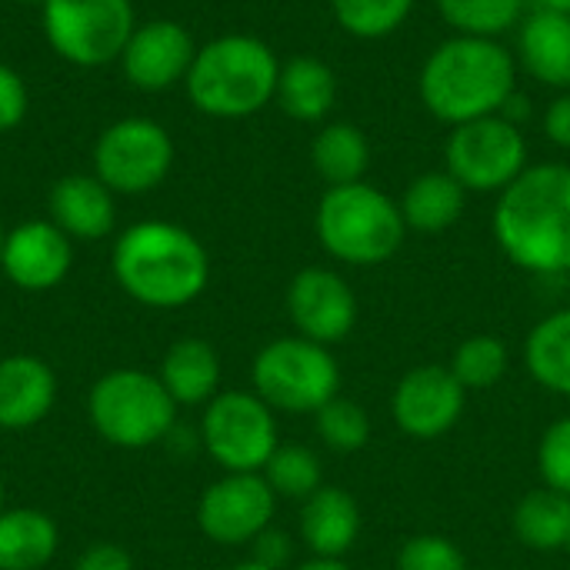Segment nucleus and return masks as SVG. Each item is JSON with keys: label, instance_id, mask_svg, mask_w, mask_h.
Listing matches in <instances>:
<instances>
[{"label": "nucleus", "instance_id": "1", "mask_svg": "<svg viewBox=\"0 0 570 570\" xmlns=\"http://www.w3.org/2000/svg\"><path fill=\"white\" fill-rule=\"evenodd\" d=\"M494 237L528 274H570V167L531 164L498 194Z\"/></svg>", "mask_w": 570, "mask_h": 570}, {"label": "nucleus", "instance_id": "2", "mask_svg": "<svg viewBox=\"0 0 570 570\" xmlns=\"http://www.w3.org/2000/svg\"><path fill=\"white\" fill-rule=\"evenodd\" d=\"M518 90V57L491 37H448L417 77L421 104L448 127L501 114Z\"/></svg>", "mask_w": 570, "mask_h": 570}, {"label": "nucleus", "instance_id": "3", "mask_svg": "<svg viewBox=\"0 0 570 570\" xmlns=\"http://www.w3.org/2000/svg\"><path fill=\"white\" fill-rule=\"evenodd\" d=\"M110 267L120 291L154 311L187 307L210 281V257L204 244L170 220L130 224L114 244Z\"/></svg>", "mask_w": 570, "mask_h": 570}, {"label": "nucleus", "instance_id": "4", "mask_svg": "<svg viewBox=\"0 0 570 570\" xmlns=\"http://www.w3.org/2000/svg\"><path fill=\"white\" fill-rule=\"evenodd\" d=\"M281 60L261 37L224 33L197 47L187 70L190 104L217 120H244L261 114L277 94Z\"/></svg>", "mask_w": 570, "mask_h": 570}, {"label": "nucleus", "instance_id": "5", "mask_svg": "<svg viewBox=\"0 0 570 570\" xmlns=\"http://www.w3.org/2000/svg\"><path fill=\"white\" fill-rule=\"evenodd\" d=\"M314 230L321 247L351 267H377L391 261L407 237L397 200L367 180L327 187L317 200Z\"/></svg>", "mask_w": 570, "mask_h": 570}, {"label": "nucleus", "instance_id": "6", "mask_svg": "<svg viewBox=\"0 0 570 570\" xmlns=\"http://www.w3.org/2000/svg\"><path fill=\"white\" fill-rule=\"evenodd\" d=\"M87 417L107 444L144 451L167 441L177 424V401L157 374L120 367L94 381L87 394Z\"/></svg>", "mask_w": 570, "mask_h": 570}, {"label": "nucleus", "instance_id": "7", "mask_svg": "<svg viewBox=\"0 0 570 570\" xmlns=\"http://www.w3.org/2000/svg\"><path fill=\"white\" fill-rule=\"evenodd\" d=\"M254 394L284 414H317L341 391V367L324 344L307 337H277L257 351L250 367Z\"/></svg>", "mask_w": 570, "mask_h": 570}, {"label": "nucleus", "instance_id": "8", "mask_svg": "<svg viewBox=\"0 0 570 570\" xmlns=\"http://www.w3.org/2000/svg\"><path fill=\"white\" fill-rule=\"evenodd\" d=\"M40 27L60 60L104 67L120 60L137 23L130 0H43Z\"/></svg>", "mask_w": 570, "mask_h": 570}, {"label": "nucleus", "instance_id": "9", "mask_svg": "<svg viewBox=\"0 0 570 570\" xmlns=\"http://www.w3.org/2000/svg\"><path fill=\"white\" fill-rule=\"evenodd\" d=\"M444 164L468 194H501L531 167L524 130L501 114L451 127Z\"/></svg>", "mask_w": 570, "mask_h": 570}, {"label": "nucleus", "instance_id": "10", "mask_svg": "<svg viewBox=\"0 0 570 570\" xmlns=\"http://www.w3.org/2000/svg\"><path fill=\"white\" fill-rule=\"evenodd\" d=\"M200 444L227 474H261L277 451V417L250 391L217 394L200 417Z\"/></svg>", "mask_w": 570, "mask_h": 570}, {"label": "nucleus", "instance_id": "11", "mask_svg": "<svg viewBox=\"0 0 570 570\" xmlns=\"http://www.w3.org/2000/svg\"><path fill=\"white\" fill-rule=\"evenodd\" d=\"M174 167V140L150 117H124L100 130L94 144V177L114 194H147Z\"/></svg>", "mask_w": 570, "mask_h": 570}, {"label": "nucleus", "instance_id": "12", "mask_svg": "<svg viewBox=\"0 0 570 570\" xmlns=\"http://www.w3.org/2000/svg\"><path fill=\"white\" fill-rule=\"evenodd\" d=\"M277 511V494L264 474H224L197 501V528L204 538L224 548L250 544L271 528Z\"/></svg>", "mask_w": 570, "mask_h": 570}, {"label": "nucleus", "instance_id": "13", "mask_svg": "<svg viewBox=\"0 0 570 570\" xmlns=\"http://www.w3.org/2000/svg\"><path fill=\"white\" fill-rule=\"evenodd\" d=\"M464 404H468V391L451 374V367L421 364L397 381L391 397V414L407 438L434 441L461 421Z\"/></svg>", "mask_w": 570, "mask_h": 570}, {"label": "nucleus", "instance_id": "14", "mask_svg": "<svg viewBox=\"0 0 570 570\" xmlns=\"http://www.w3.org/2000/svg\"><path fill=\"white\" fill-rule=\"evenodd\" d=\"M287 314L301 337L314 344H341L357 324V294L331 267H304L287 287Z\"/></svg>", "mask_w": 570, "mask_h": 570}, {"label": "nucleus", "instance_id": "15", "mask_svg": "<svg viewBox=\"0 0 570 570\" xmlns=\"http://www.w3.org/2000/svg\"><path fill=\"white\" fill-rule=\"evenodd\" d=\"M194 57L197 43L190 30H184L177 20H150L134 27L120 53V70L137 90L157 94L187 80Z\"/></svg>", "mask_w": 570, "mask_h": 570}, {"label": "nucleus", "instance_id": "16", "mask_svg": "<svg viewBox=\"0 0 570 570\" xmlns=\"http://www.w3.org/2000/svg\"><path fill=\"white\" fill-rule=\"evenodd\" d=\"M73 267V240L53 220H23L7 230L0 271L20 291L43 294L67 281Z\"/></svg>", "mask_w": 570, "mask_h": 570}, {"label": "nucleus", "instance_id": "17", "mask_svg": "<svg viewBox=\"0 0 570 570\" xmlns=\"http://www.w3.org/2000/svg\"><path fill=\"white\" fill-rule=\"evenodd\" d=\"M50 220L70 240H100L114 230L117 204L114 190L94 174H67L50 187Z\"/></svg>", "mask_w": 570, "mask_h": 570}, {"label": "nucleus", "instance_id": "18", "mask_svg": "<svg viewBox=\"0 0 570 570\" xmlns=\"http://www.w3.org/2000/svg\"><path fill=\"white\" fill-rule=\"evenodd\" d=\"M57 401V377L50 364L33 354H10L0 361V428L27 431L40 424Z\"/></svg>", "mask_w": 570, "mask_h": 570}, {"label": "nucleus", "instance_id": "19", "mask_svg": "<svg viewBox=\"0 0 570 570\" xmlns=\"http://www.w3.org/2000/svg\"><path fill=\"white\" fill-rule=\"evenodd\" d=\"M518 63L538 83L570 90V17L538 7L518 27Z\"/></svg>", "mask_w": 570, "mask_h": 570}, {"label": "nucleus", "instance_id": "20", "mask_svg": "<svg viewBox=\"0 0 570 570\" xmlns=\"http://www.w3.org/2000/svg\"><path fill=\"white\" fill-rule=\"evenodd\" d=\"M361 534V508L344 488L324 484L301 508V538L314 558H344Z\"/></svg>", "mask_w": 570, "mask_h": 570}, {"label": "nucleus", "instance_id": "21", "mask_svg": "<svg viewBox=\"0 0 570 570\" xmlns=\"http://www.w3.org/2000/svg\"><path fill=\"white\" fill-rule=\"evenodd\" d=\"M167 387V394L177 401V407H197L210 404L220 387V357L217 351L200 337H180L167 347L157 374Z\"/></svg>", "mask_w": 570, "mask_h": 570}, {"label": "nucleus", "instance_id": "22", "mask_svg": "<svg viewBox=\"0 0 570 570\" xmlns=\"http://www.w3.org/2000/svg\"><path fill=\"white\" fill-rule=\"evenodd\" d=\"M274 100L291 120L321 124L337 100V77L331 63H324L321 57H291L287 63H281Z\"/></svg>", "mask_w": 570, "mask_h": 570}, {"label": "nucleus", "instance_id": "23", "mask_svg": "<svg viewBox=\"0 0 570 570\" xmlns=\"http://www.w3.org/2000/svg\"><path fill=\"white\" fill-rule=\"evenodd\" d=\"M464 204H468V190L448 170L417 174L397 200L407 230H417V234L451 230L461 220Z\"/></svg>", "mask_w": 570, "mask_h": 570}, {"label": "nucleus", "instance_id": "24", "mask_svg": "<svg viewBox=\"0 0 570 570\" xmlns=\"http://www.w3.org/2000/svg\"><path fill=\"white\" fill-rule=\"evenodd\" d=\"M60 531L37 508H3L0 514V570H40L57 554Z\"/></svg>", "mask_w": 570, "mask_h": 570}, {"label": "nucleus", "instance_id": "25", "mask_svg": "<svg viewBox=\"0 0 570 570\" xmlns=\"http://www.w3.org/2000/svg\"><path fill=\"white\" fill-rule=\"evenodd\" d=\"M311 164L327 187L357 184L371 167V140L357 124L331 120L311 144Z\"/></svg>", "mask_w": 570, "mask_h": 570}, {"label": "nucleus", "instance_id": "26", "mask_svg": "<svg viewBox=\"0 0 570 570\" xmlns=\"http://www.w3.org/2000/svg\"><path fill=\"white\" fill-rule=\"evenodd\" d=\"M514 534L531 551H564L570 548V498L551 488L528 491L514 508Z\"/></svg>", "mask_w": 570, "mask_h": 570}, {"label": "nucleus", "instance_id": "27", "mask_svg": "<svg viewBox=\"0 0 570 570\" xmlns=\"http://www.w3.org/2000/svg\"><path fill=\"white\" fill-rule=\"evenodd\" d=\"M524 364L544 391L570 397V307L534 324L524 344Z\"/></svg>", "mask_w": 570, "mask_h": 570}, {"label": "nucleus", "instance_id": "28", "mask_svg": "<svg viewBox=\"0 0 570 570\" xmlns=\"http://www.w3.org/2000/svg\"><path fill=\"white\" fill-rule=\"evenodd\" d=\"M444 23L461 37H491L521 27L524 0H434Z\"/></svg>", "mask_w": 570, "mask_h": 570}, {"label": "nucleus", "instance_id": "29", "mask_svg": "<svg viewBox=\"0 0 570 570\" xmlns=\"http://www.w3.org/2000/svg\"><path fill=\"white\" fill-rule=\"evenodd\" d=\"M264 481L271 484V491L277 498L287 501H307L314 491L324 488V468L321 458L304 448V444H277V451L271 454V461L264 464Z\"/></svg>", "mask_w": 570, "mask_h": 570}, {"label": "nucleus", "instance_id": "30", "mask_svg": "<svg viewBox=\"0 0 570 570\" xmlns=\"http://www.w3.org/2000/svg\"><path fill=\"white\" fill-rule=\"evenodd\" d=\"M331 10L344 33L357 40H384L407 23L414 0H331Z\"/></svg>", "mask_w": 570, "mask_h": 570}, {"label": "nucleus", "instance_id": "31", "mask_svg": "<svg viewBox=\"0 0 570 570\" xmlns=\"http://www.w3.org/2000/svg\"><path fill=\"white\" fill-rule=\"evenodd\" d=\"M508 347L504 341L491 337V334H474L464 344L454 347L451 357V374L464 384V391H488L494 384H501V377L508 374Z\"/></svg>", "mask_w": 570, "mask_h": 570}, {"label": "nucleus", "instance_id": "32", "mask_svg": "<svg viewBox=\"0 0 570 570\" xmlns=\"http://www.w3.org/2000/svg\"><path fill=\"white\" fill-rule=\"evenodd\" d=\"M314 428H317V438L337 454H354V451L367 448V441H371L367 411L357 401L341 397V394L314 414Z\"/></svg>", "mask_w": 570, "mask_h": 570}, {"label": "nucleus", "instance_id": "33", "mask_svg": "<svg viewBox=\"0 0 570 570\" xmlns=\"http://www.w3.org/2000/svg\"><path fill=\"white\" fill-rule=\"evenodd\" d=\"M397 570H468L461 548L444 534L407 538L397 551Z\"/></svg>", "mask_w": 570, "mask_h": 570}, {"label": "nucleus", "instance_id": "34", "mask_svg": "<svg viewBox=\"0 0 570 570\" xmlns=\"http://www.w3.org/2000/svg\"><path fill=\"white\" fill-rule=\"evenodd\" d=\"M538 471L544 488L570 498V417L554 421L538 444Z\"/></svg>", "mask_w": 570, "mask_h": 570}, {"label": "nucleus", "instance_id": "35", "mask_svg": "<svg viewBox=\"0 0 570 570\" xmlns=\"http://www.w3.org/2000/svg\"><path fill=\"white\" fill-rule=\"evenodd\" d=\"M27 107L30 94L23 77L10 63H0V134H10L27 117Z\"/></svg>", "mask_w": 570, "mask_h": 570}, {"label": "nucleus", "instance_id": "36", "mask_svg": "<svg viewBox=\"0 0 570 570\" xmlns=\"http://www.w3.org/2000/svg\"><path fill=\"white\" fill-rule=\"evenodd\" d=\"M250 558L257 561V564H264V568L271 570H284L291 564V554H294V544H291V538L284 534V531H277V528H267V531H261L254 541H250Z\"/></svg>", "mask_w": 570, "mask_h": 570}, {"label": "nucleus", "instance_id": "37", "mask_svg": "<svg viewBox=\"0 0 570 570\" xmlns=\"http://www.w3.org/2000/svg\"><path fill=\"white\" fill-rule=\"evenodd\" d=\"M70 570H134V558L120 548V544H110V541H100V544H90Z\"/></svg>", "mask_w": 570, "mask_h": 570}, {"label": "nucleus", "instance_id": "38", "mask_svg": "<svg viewBox=\"0 0 570 570\" xmlns=\"http://www.w3.org/2000/svg\"><path fill=\"white\" fill-rule=\"evenodd\" d=\"M544 137L561 147V150H570V90H561L548 110H544Z\"/></svg>", "mask_w": 570, "mask_h": 570}, {"label": "nucleus", "instance_id": "39", "mask_svg": "<svg viewBox=\"0 0 570 570\" xmlns=\"http://www.w3.org/2000/svg\"><path fill=\"white\" fill-rule=\"evenodd\" d=\"M297 570H351L341 558H314V561H307V564H301Z\"/></svg>", "mask_w": 570, "mask_h": 570}, {"label": "nucleus", "instance_id": "40", "mask_svg": "<svg viewBox=\"0 0 570 570\" xmlns=\"http://www.w3.org/2000/svg\"><path fill=\"white\" fill-rule=\"evenodd\" d=\"M544 10H554V13H564V17H570V0H538Z\"/></svg>", "mask_w": 570, "mask_h": 570}, {"label": "nucleus", "instance_id": "41", "mask_svg": "<svg viewBox=\"0 0 570 570\" xmlns=\"http://www.w3.org/2000/svg\"><path fill=\"white\" fill-rule=\"evenodd\" d=\"M230 570H271V568H264V564H257V561L250 558V561H240V564H234Z\"/></svg>", "mask_w": 570, "mask_h": 570}, {"label": "nucleus", "instance_id": "42", "mask_svg": "<svg viewBox=\"0 0 570 570\" xmlns=\"http://www.w3.org/2000/svg\"><path fill=\"white\" fill-rule=\"evenodd\" d=\"M3 240H7V230L0 227V261H3Z\"/></svg>", "mask_w": 570, "mask_h": 570}, {"label": "nucleus", "instance_id": "43", "mask_svg": "<svg viewBox=\"0 0 570 570\" xmlns=\"http://www.w3.org/2000/svg\"><path fill=\"white\" fill-rule=\"evenodd\" d=\"M0 514H3V478H0Z\"/></svg>", "mask_w": 570, "mask_h": 570}, {"label": "nucleus", "instance_id": "44", "mask_svg": "<svg viewBox=\"0 0 570 570\" xmlns=\"http://www.w3.org/2000/svg\"><path fill=\"white\" fill-rule=\"evenodd\" d=\"M17 3H33V7H40L43 0H17Z\"/></svg>", "mask_w": 570, "mask_h": 570}]
</instances>
